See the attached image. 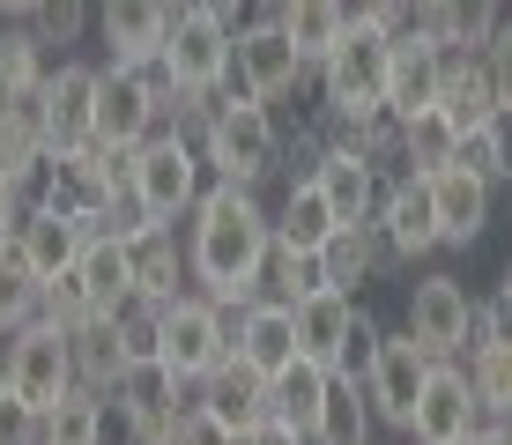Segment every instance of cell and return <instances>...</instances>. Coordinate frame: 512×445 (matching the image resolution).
<instances>
[{
	"instance_id": "6da1fadb",
	"label": "cell",
	"mask_w": 512,
	"mask_h": 445,
	"mask_svg": "<svg viewBox=\"0 0 512 445\" xmlns=\"http://www.w3.org/2000/svg\"><path fill=\"white\" fill-rule=\"evenodd\" d=\"M268 201L253 186H216L208 178L201 201L186 216V275L208 305L245 312L260 297V253H268Z\"/></svg>"
},
{
	"instance_id": "7a4b0ae2",
	"label": "cell",
	"mask_w": 512,
	"mask_h": 445,
	"mask_svg": "<svg viewBox=\"0 0 512 445\" xmlns=\"http://www.w3.org/2000/svg\"><path fill=\"white\" fill-rule=\"evenodd\" d=\"M193 149H201V171L216 178V186H253L260 193L282 164V127H275V112L260 97H245L238 82H223L208 127L193 134Z\"/></svg>"
},
{
	"instance_id": "3957f363",
	"label": "cell",
	"mask_w": 512,
	"mask_h": 445,
	"mask_svg": "<svg viewBox=\"0 0 512 445\" xmlns=\"http://www.w3.org/2000/svg\"><path fill=\"white\" fill-rule=\"evenodd\" d=\"M127 186H134V201H141V216H149V223L179 230L193 216V201H201V186H208L201 149H193L179 127H156L134 149V178H127Z\"/></svg>"
},
{
	"instance_id": "277c9868",
	"label": "cell",
	"mask_w": 512,
	"mask_h": 445,
	"mask_svg": "<svg viewBox=\"0 0 512 445\" xmlns=\"http://www.w3.org/2000/svg\"><path fill=\"white\" fill-rule=\"evenodd\" d=\"M223 356H231V312H223V305H208L201 290L171 297V305L156 312V364H164L179 386L208 379V371H216Z\"/></svg>"
},
{
	"instance_id": "5b68a950",
	"label": "cell",
	"mask_w": 512,
	"mask_h": 445,
	"mask_svg": "<svg viewBox=\"0 0 512 445\" xmlns=\"http://www.w3.org/2000/svg\"><path fill=\"white\" fill-rule=\"evenodd\" d=\"M386 60H394V38H379V30H342L334 52L320 67H312V82H320V112H379L386 104Z\"/></svg>"
},
{
	"instance_id": "8992f818",
	"label": "cell",
	"mask_w": 512,
	"mask_h": 445,
	"mask_svg": "<svg viewBox=\"0 0 512 445\" xmlns=\"http://www.w3.org/2000/svg\"><path fill=\"white\" fill-rule=\"evenodd\" d=\"M231 82L260 104H282V97H297V89L312 82V67L297 60L290 30H282L275 15H253V23L231 30Z\"/></svg>"
},
{
	"instance_id": "52a82bcc",
	"label": "cell",
	"mask_w": 512,
	"mask_h": 445,
	"mask_svg": "<svg viewBox=\"0 0 512 445\" xmlns=\"http://www.w3.org/2000/svg\"><path fill=\"white\" fill-rule=\"evenodd\" d=\"M468 282L453 275V267H431V275L409 282V305H401V327L416 334V349L431 356V364H453L468 342Z\"/></svg>"
},
{
	"instance_id": "ba28073f",
	"label": "cell",
	"mask_w": 512,
	"mask_h": 445,
	"mask_svg": "<svg viewBox=\"0 0 512 445\" xmlns=\"http://www.w3.org/2000/svg\"><path fill=\"white\" fill-rule=\"evenodd\" d=\"M119 431H127V445H171L193 408V386H179L164 364H127V379H119Z\"/></svg>"
},
{
	"instance_id": "9c48e42d",
	"label": "cell",
	"mask_w": 512,
	"mask_h": 445,
	"mask_svg": "<svg viewBox=\"0 0 512 445\" xmlns=\"http://www.w3.org/2000/svg\"><path fill=\"white\" fill-rule=\"evenodd\" d=\"M156 60L171 67L179 89H223L231 82V30L216 15H201L193 0H171V30H164V52Z\"/></svg>"
},
{
	"instance_id": "30bf717a",
	"label": "cell",
	"mask_w": 512,
	"mask_h": 445,
	"mask_svg": "<svg viewBox=\"0 0 512 445\" xmlns=\"http://www.w3.org/2000/svg\"><path fill=\"white\" fill-rule=\"evenodd\" d=\"M423 379H431V356L416 349V334L409 327H386L357 386H364V401H372V416L386 423V431H409V408L423 394Z\"/></svg>"
},
{
	"instance_id": "8fae6325",
	"label": "cell",
	"mask_w": 512,
	"mask_h": 445,
	"mask_svg": "<svg viewBox=\"0 0 512 445\" xmlns=\"http://www.w3.org/2000/svg\"><path fill=\"white\" fill-rule=\"evenodd\" d=\"M8 394L30 408H52L60 394H75V356H67V334L30 319V327L8 334Z\"/></svg>"
},
{
	"instance_id": "7c38bea8",
	"label": "cell",
	"mask_w": 512,
	"mask_h": 445,
	"mask_svg": "<svg viewBox=\"0 0 512 445\" xmlns=\"http://www.w3.org/2000/svg\"><path fill=\"white\" fill-rule=\"evenodd\" d=\"M97 82H104V67H90V60H60V67L45 75L38 119H45V149H52V156L82 149V141L97 134Z\"/></svg>"
},
{
	"instance_id": "4fadbf2b",
	"label": "cell",
	"mask_w": 512,
	"mask_h": 445,
	"mask_svg": "<svg viewBox=\"0 0 512 445\" xmlns=\"http://www.w3.org/2000/svg\"><path fill=\"white\" fill-rule=\"evenodd\" d=\"M372 230H379L386 260H394V275L438 253V216H431V193H423V178H409V171L386 178V193H379V208H372Z\"/></svg>"
},
{
	"instance_id": "5bb4252c",
	"label": "cell",
	"mask_w": 512,
	"mask_h": 445,
	"mask_svg": "<svg viewBox=\"0 0 512 445\" xmlns=\"http://www.w3.org/2000/svg\"><path fill=\"white\" fill-rule=\"evenodd\" d=\"M423 193H431V216H438V253H475L490 230V208H498V186L446 164V171L423 178Z\"/></svg>"
},
{
	"instance_id": "9a60e30c",
	"label": "cell",
	"mask_w": 512,
	"mask_h": 445,
	"mask_svg": "<svg viewBox=\"0 0 512 445\" xmlns=\"http://www.w3.org/2000/svg\"><path fill=\"white\" fill-rule=\"evenodd\" d=\"M475 394H468V371L461 364H431V379H423V394H416V408H409V445H468V431H475Z\"/></svg>"
},
{
	"instance_id": "2e32d148",
	"label": "cell",
	"mask_w": 512,
	"mask_h": 445,
	"mask_svg": "<svg viewBox=\"0 0 512 445\" xmlns=\"http://www.w3.org/2000/svg\"><path fill=\"white\" fill-rule=\"evenodd\" d=\"M193 408H201L208 423H223L231 438H245V431L268 423V379H260L245 356H223L208 379H193Z\"/></svg>"
},
{
	"instance_id": "e0dca14e",
	"label": "cell",
	"mask_w": 512,
	"mask_h": 445,
	"mask_svg": "<svg viewBox=\"0 0 512 445\" xmlns=\"http://www.w3.org/2000/svg\"><path fill=\"white\" fill-rule=\"evenodd\" d=\"M231 356H245L260 379L290 371L297 364V312L275 305V297H253L245 312H231Z\"/></svg>"
},
{
	"instance_id": "ac0fdd59",
	"label": "cell",
	"mask_w": 512,
	"mask_h": 445,
	"mask_svg": "<svg viewBox=\"0 0 512 445\" xmlns=\"http://www.w3.org/2000/svg\"><path fill=\"white\" fill-rule=\"evenodd\" d=\"M164 30H171V0H97V38H104V60L112 67L156 60Z\"/></svg>"
},
{
	"instance_id": "d6986e66",
	"label": "cell",
	"mask_w": 512,
	"mask_h": 445,
	"mask_svg": "<svg viewBox=\"0 0 512 445\" xmlns=\"http://www.w3.org/2000/svg\"><path fill=\"white\" fill-rule=\"evenodd\" d=\"M357 305H364V297H349V290H312L305 305H290L297 312V356L320 364V371H349V327H357Z\"/></svg>"
},
{
	"instance_id": "ffe728a7",
	"label": "cell",
	"mask_w": 512,
	"mask_h": 445,
	"mask_svg": "<svg viewBox=\"0 0 512 445\" xmlns=\"http://www.w3.org/2000/svg\"><path fill=\"white\" fill-rule=\"evenodd\" d=\"M127 267H134V305H149V312H164L171 297H186L193 290V275H186V238L179 230H141V238H127Z\"/></svg>"
},
{
	"instance_id": "44dd1931",
	"label": "cell",
	"mask_w": 512,
	"mask_h": 445,
	"mask_svg": "<svg viewBox=\"0 0 512 445\" xmlns=\"http://www.w3.org/2000/svg\"><path fill=\"white\" fill-rule=\"evenodd\" d=\"M386 178H394V171H379L372 156H357V149H327V156H320V171H312V186L327 193L334 223H372Z\"/></svg>"
},
{
	"instance_id": "7402d4cb",
	"label": "cell",
	"mask_w": 512,
	"mask_h": 445,
	"mask_svg": "<svg viewBox=\"0 0 512 445\" xmlns=\"http://www.w3.org/2000/svg\"><path fill=\"white\" fill-rule=\"evenodd\" d=\"M431 112L446 119L453 134L498 119V89H490V75H483L475 52H446V45H438V104H431Z\"/></svg>"
},
{
	"instance_id": "603a6c76",
	"label": "cell",
	"mask_w": 512,
	"mask_h": 445,
	"mask_svg": "<svg viewBox=\"0 0 512 445\" xmlns=\"http://www.w3.org/2000/svg\"><path fill=\"white\" fill-rule=\"evenodd\" d=\"M67 356H75V386H90V394H104V401L119 394V379H127V364H134V356H127V334H119L112 312L67 327Z\"/></svg>"
},
{
	"instance_id": "cb8c5ba5",
	"label": "cell",
	"mask_w": 512,
	"mask_h": 445,
	"mask_svg": "<svg viewBox=\"0 0 512 445\" xmlns=\"http://www.w3.org/2000/svg\"><path fill=\"white\" fill-rule=\"evenodd\" d=\"M82 245H90V230H82L75 216H60V208H30V223L15 230V253L30 260V275H38V282H60V275H75Z\"/></svg>"
},
{
	"instance_id": "d4e9b609",
	"label": "cell",
	"mask_w": 512,
	"mask_h": 445,
	"mask_svg": "<svg viewBox=\"0 0 512 445\" xmlns=\"http://www.w3.org/2000/svg\"><path fill=\"white\" fill-rule=\"evenodd\" d=\"M312 260H320V282H327V290H349V297H357L372 275H394V260H386V245H379L372 223H334V238H327Z\"/></svg>"
},
{
	"instance_id": "484cf974",
	"label": "cell",
	"mask_w": 512,
	"mask_h": 445,
	"mask_svg": "<svg viewBox=\"0 0 512 445\" xmlns=\"http://www.w3.org/2000/svg\"><path fill=\"white\" fill-rule=\"evenodd\" d=\"M438 104V45L401 30L394 38V60H386V112L394 119H416Z\"/></svg>"
},
{
	"instance_id": "4316f807",
	"label": "cell",
	"mask_w": 512,
	"mask_h": 445,
	"mask_svg": "<svg viewBox=\"0 0 512 445\" xmlns=\"http://www.w3.org/2000/svg\"><path fill=\"white\" fill-rule=\"evenodd\" d=\"M268 230H275V245L320 253V245L334 238V208H327V193L312 186V178H290V186H282V201L268 208Z\"/></svg>"
},
{
	"instance_id": "83f0119b",
	"label": "cell",
	"mask_w": 512,
	"mask_h": 445,
	"mask_svg": "<svg viewBox=\"0 0 512 445\" xmlns=\"http://www.w3.org/2000/svg\"><path fill=\"white\" fill-rule=\"evenodd\" d=\"M119 431V408L90 394V386H75V394H60L45 408V423H38V445H104Z\"/></svg>"
},
{
	"instance_id": "f1b7e54d",
	"label": "cell",
	"mask_w": 512,
	"mask_h": 445,
	"mask_svg": "<svg viewBox=\"0 0 512 445\" xmlns=\"http://www.w3.org/2000/svg\"><path fill=\"white\" fill-rule=\"evenodd\" d=\"M379 431V416H372V401H364V386L349 379V371H334L327 379V401H320V416H312V445H372Z\"/></svg>"
},
{
	"instance_id": "f546056e",
	"label": "cell",
	"mask_w": 512,
	"mask_h": 445,
	"mask_svg": "<svg viewBox=\"0 0 512 445\" xmlns=\"http://www.w3.org/2000/svg\"><path fill=\"white\" fill-rule=\"evenodd\" d=\"M75 282H82V297H90L97 312H127L134 305V267H127V245L119 238H90L82 245V260H75Z\"/></svg>"
},
{
	"instance_id": "4dcf8cb0",
	"label": "cell",
	"mask_w": 512,
	"mask_h": 445,
	"mask_svg": "<svg viewBox=\"0 0 512 445\" xmlns=\"http://www.w3.org/2000/svg\"><path fill=\"white\" fill-rule=\"evenodd\" d=\"M327 379H334V371L305 364V356H297L290 371H275V379H268V423H290V431L305 438L312 416H320V401H327Z\"/></svg>"
},
{
	"instance_id": "1f68e13d",
	"label": "cell",
	"mask_w": 512,
	"mask_h": 445,
	"mask_svg": "<svg viewBox=\"0 0 512 445\" xmlns=\"http://www.w3.org/2000/svg\"><path fill=\"white\" fill-rule=\"evenodd\" d=\"M275 23L290 30V45H297V60L305 67H320L327 52H334V38H342V0H282L275 8Z\"/></svg>"
},
{
	"instance_id": "d6a6232c",
	"label": "cell",
	"mask_w": 512,
	"mask_h": 445,
	"mask_svg": "<svg viewBox=\"0 0 512 445\" xmlns=\"http://www.w3.org/2000/svg\"><path fill=\"white\" fill-rule=\"evenodd\" d=\"M461 371H468L475 416L483 423H512V342H490V349L461 356Z\"/></svg>"
},
{
	"instance_id": "836d02e7",
	"label": "cell",
	"mask_w": 512,
	"mask_h": 445,
	"mask_svg": "<svg viewBox=\"0 0 512 445\" xmlns=\"http://www.w3.org/2000/svg\"><path fill=\"white\" fill-rule=\"evenodd\" d=\"M453 134L438 112H416V119H401V149H394V171H409V178H431V171H446L453 164Z\"/></svg>"
},
{
	"instance_id": "e575fe53",
	"label": "cell",
	"mask_w": 512,
	"mask_h": 445,
	"mask_svg": "<svg viewBox=\"0 0 512 445\" xmlns=\"http://www.w3.org/2000/svg\"><path fill=\"white\" fill-rule=\"evenodd\" d=\"M312 290H327V282H320V260L268 238V253H260V297H275V305H305Z\"/></svg>"
},
{
	"instance_id": "d590c367",
	"label": "cell",
	"mask_w": 512,
	"mask_h": 445,
	"mask_svg": "<svg viewBox=\"0 0 512 445\" xmlns=\"http://www.w3.org/2000/svg\"><path fill=\"white\" fill-rule=\"evenodd\" d=\"M52 75V52L30 38V23H0V82H8V97H38Z\"/></svg>"
},
{
	"instance_id": "8d00e7d4",
	"label": "cell",
	"mask_w": 512,
	"mask_h": 445,
	"mask_svg": "<svg viewBox=\"0 0 512 445\" xmlns=\"http://www.w3.org/2000/svg\"><path fill=\"white\" fill-rule=\"evenodd\" d=\"M453 164L475 171V178H490V186H505V171H512V112L483 119V127H468L461 141H453Z\"/></svg>"
},
{
	"instance_id": "74e56055",
	"label": "cell",
	"mask_w": 512,
	"mask_h": 445,
	"mask_svg": "<svg viewBox=\"0 0 512 445\" xmlns=\"http://www.w3.org/2000/svg\"><path fill=\"white\" fill-rule=\"evenodd\" d=\"M38 297H45V282L30 275L23 253H15V238H0V334L30 327V319H38Z\"/></svg>"
},
{
	"instance_id": "f35d334b",
	"label": "cell",
	"mask_w": 512,
	"mask_h": 445,
	"mask_svg": "<svg viewBox=\"0 0 512 445\" xmlns=\"http://www.w3.org/2000/svg\"><path fill=\"white\" fill-rule=\"evenodd\" d=\"M23 23H30V38L45 52H67V45H82L97 30V0H38Z\"/></svg>"
},
{
	"instance_id": "ab89813d",
	"label": "cell",
	"mask_w": 512,
	"mask_h": 445,
	"mask_svg": "<svg viewBox=\"0 0 512 445\" xmlns=\"http://www.w3.org/2000/svg\"><path fill=\"white\" fill-rule=\"evenodd\" d=\"M38 156H45V119H38V97L0 104V171H30Z\"/></svg>"
},
{
	"instance_id": "60d3db41",
	"label": "cell",
	"mask_w": 512,
	"mask_h": 445,
	"mask_svg": "<svg viewBox=\"0 0 512 445\" xmlns=\"http://www.w3.org/2000/svg\"><path fill=\"white\" fill-rule=\"evenodd\" d=\"M349 30H379V38H401L409 30V0H342Z\"/></svg>"
},
{
	"instance_id": "b9f144b4",
	"label": "cell",
	"mask_w": 512,
	"mask_h": 445,
	"mask_svg": "<svg viewBox=\"0 0 512 445\" xmlns=\"http://www.w3.org/2000/svg\"><path fill=\"white\" fill-rule=\"evenodd\" d=\"M483 75H490V89H498V112H512V15L498 23V38L483 45Z\"/></svg>"
},
{
	"instance_id": "7bdbcfd3",
	"label": "cell",
	"mask_w": 512,
	"mask_h": 445,
	"mask_svg": "<svg viewBox=\"0 0 512 445\" xmlns=\"http://www.w3.org/2000/svg\"><path fill=\"white\" fill-rule=\"evenodd\" d=\"M490 342H512V327H505V312L490 305V297H475V305H468V342H461V356L490 349ZM461 356H453V364H461Z\"/></svg>"
},
{
	"instance_id": "ee69618b",
	"label": "cell",
	"mask_w": 512,
	"mask_h": 445,
	"mask_svg": "<svg viewBox=\"0 0 512 445\" xmlns=\"http://www.w3.org/2000/svg\"><path fill=\"white\" fill-rule=\"evenodd\" d=\"M38 423H45V408L0 394V445H38Z\"/></svg>"
},
{
	"instance_id": "f6af8a7d",
	"label": "cell",
	"mask_w": 512,
	"mask_h": 445,
	"mask_svg": "<svg viewBox=\"0 0 512 445\" xmlns=\"http://www.w3.org/2000/svg\"><path fill=\"white\" fill-rule=\"evenodd\" d=\"M23 223H30V193H23L15 171H0V238H15Z\"/></svg>"
},
{
	"instance_id": "bcb514c9",
	"label": "cell",
	"mask_w": 512,
	"mask_h": 445,
	"mask_svg": "<svg viewBox=\"0 0 512 445\" xmlns=\"http://www.w3.org/2000/svg\"><path fill=\"white\" fill-rule=\"evenodd\" d=\"M171 445H238V438L223 431V423H208L201 408H186V423H179V438H171Z\"/></svg>"
},
{
	"instance_id": "7dc6e473",
	"label": "cell",
	"mask_w": 512,
	"mask_h": 445,
	"mask_svg": "<svg viewBox=\"0 0 512 445\" xmlns=\"http://www.w3.org/2000/svg\"><path fill=\"white\" fill-rule=\"evenodd\" d=\"M201 15H216L223 30H238V23H253V0H193Z\"/></svg>"
},
{
	"instance_id": "c3c4849f",
	"label": "cell",
	"mask_w": 512,
	"mask_h": 445,
	"mask_svg": "<svg viewBox=\"0 0 512 445\" xmlns=\"http://www.w3.org/2000/svg\"><path fill=\"white\" fill-rule=\"evenodd\" d=\"M238 445H312V438H297L290 423H260V431H245Z\"/></svg>"
},
{
	"instance_id": "681fc988",
	"label": "cell",
	"mask_w": 512,
	"mask_h": 445,
	"mask_svg": "<svg viewBox=\"0 0 512 445\" xmlns=\"http://www.w3.org/2000/svg\"><path fill=\"white\" fill-rule=\"evenodd\" d=\"M468 445H512V431H505V423H475Z\"/></svg>"
},
{
	"instance_id": "f907efd6",
	"label": "cell",
	"mask_w": 512,
	"mask_h": 445,
	"mask_svg": "<svg viewBox=\"0 0 512 445\" xmlns=\"http://www.w3.org/2000/svg\"><path fill=\"white\" fill-rule=\"evenodd\" d=\"M490 305L505 312V327H512V260H505V275H498V290H490Z\"/></svg>"
},
{
	"instance_id": "816d5d0a",
	"label": "cell",
	"mask_w": 512,
	"mask_h": 445,
	"mask_svg": "<svg viewBox=\"0 0 512 445\" xmlns=\"http://www.w3.org/2000/svg\"><path fill=\"white\" fill-rule=\"evenodd\" d=\"M30 8H38V0H0V23H23Z\"/></svg>"
},
{
	"instance_id": "f5cc1de1",
	"label": "cell",
	"mask_w": 512,
	"mask_h": 445,
	"mask_svg": "<svg viewBox=\"0 0 512 445\" xmlns=\"http://www.w3.org/2000/svg\"><path fill=\"white\" fill-rule=\"evenodd\" d=\"M0 394H8V334H0Z\"/></svg>"
},
{
	"instance_id": "db71d44e",
	"label": "cell",
	"mask_w": 512,
	"mask_h": 445,
	"mask_svg": "<svg viewBox=\"0 0 512 445\" xmlns=\"http://www.w3.org/2000/svg\"><path fill=\"white\" fill-rule=\"evenodd\" d=\"M275 8H282V0H253V15H275Z\"/></svg>"
},
{
	"instance_id": "11a10c76",
	"label": "cell",
	"mask_w": 512,
	"mask_h": 445,
	"mask_svg": "<svg viewBox=\"0 0 512 445\" xmlns=\"http://www.w3.org/2000/svg\"><path fill=\"white\" fill-rule=\"evenodd\" d=\"M0 104H15V97H8V82H0Z\"/></svg>"
},
{
	"instance_id": "9f6ffc18",
	"label": "cell",
	"mask_w": 512,
	"mask_h": 445,
	"mask_svg": "<svg viewBox=\"0 0 512 445\" xmlns=\"http://www.w3.org/2000/svg\"><path fill=\"white\" fill-rule=\"evenodd\" d=\"M409 8H423V0H409Z\"/></svg>"
},
{
	"instance_id": "6f0895ef",
	"label": "cell",
	"mask_w": 512,
	"mask_h": 445,
	"mask_svg": "<svg viewBox=\"0 0 512 445\" xmlns=\"http://www.w3.org/2000/svg\"><path fill=\"white\" fill-rule=\"evenodd\" d=\"M505 186H512V171H505Z\"/></svg>"
},
{
	"instance_id": "680465c9",
	"label": "cell",
	"mask_w": 512,
	"mask_h": 445,
	"mask_svg": "<svg viewBox=\"0 0 512 445\" xmlns=\"http://www.w3.org/2000/svg\"><path fill=\"white\" fill-rule=\"evenodd\" d=\"M505 431H512V423H505Z\"/></svg>"
}]
</instances>
